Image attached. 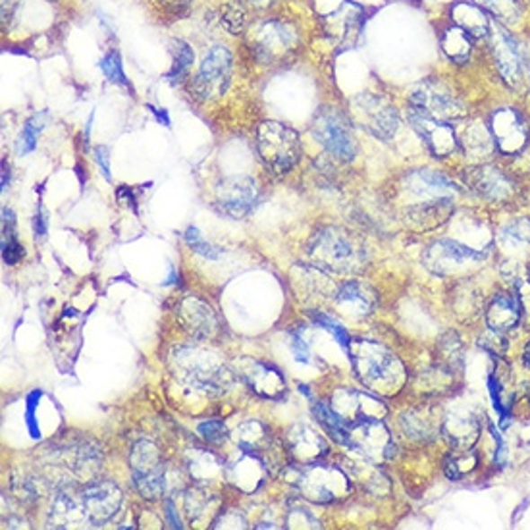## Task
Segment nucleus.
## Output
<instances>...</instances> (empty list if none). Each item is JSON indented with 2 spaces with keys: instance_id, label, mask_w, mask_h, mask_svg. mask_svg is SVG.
Masks as SVG:
<instances>
[{
  "instance_id": "a18cd8bd",
  "label": "nucleus",
  "mask_w": 530,
  "mask_h": 530,
  "mask_svg": "<svg viewBox=\"0 0 530 530\" xmlns=\"http://www.w3.org/2000/svg\"><path fill=\"white\" fill-rule=\"evenodd\" d=\"M147 109H149V110H151L155 116H156V120H158V122H163L166 128L170 126V116H168V112H166L164 109H163V110H158V109H155L153 104H149Z\"/></svg>"
},
{
  "instance_id": "6ab92c4d",
  "label": "nucleus",
  "mask_w": 530,
  "mask_h": 530,
  "mask_svg": "<svg viewBox=\"0 0 530 530\" xmlns=\"http://www.w3.org/2000/svg\"><path fill=\"white\" fill-rule=\"evenodd\" d=\"M521 299L513 294H496L486 307V322L492 332L506 334L521 321Z\"/></svg>"
},
{
  "instance_id": "c756f323",
  "label": "nucleus",
  "mask_w": 530,
  "mask_h": 530,
  "mask_svg": "<svg viewBox=\"0 0 530 530\" xmlns=\"http://www.w3.org/2000/svg\"><path fill=\"white\" fill-rule=\"evenodd\" d=\"M99 66H101L102 74L106 75V79H109L110 84L126 87V89H131V84H129V79L124 74L122 58H120V55H118V50H109V52H106V55L101 58Z\"/></svg>"
},
{
  "instance_id": "3c124183",
  "label": "nucleus",
  "mask_w": 530,
  "mask_h": 530,
  "mask_svg": "<svg viewBox=\"0 0 530 530\" xmlns=\"http://www.w3.org/2000/svg\"><path fill=\"white\" fill-rule=\"evenodd\" d=\"M528 62H530V52H528Z\"/></svg>"
},
{
  "instance_id": "37998d69",
  "label": "nucleus",
  "mask_w": 530,
  "mask_h": 530,
  "mask_svg": "<svg viewBox=\"0 0 530 530\" xmlns=\"http://www.w3.org/2000/svg\"><path fill=\"white\" fill-rule=\"evenodd\" d=\"M33 230H35V237H43L47 234V212H45L43 205L37 207L35 220H33Z\"/></svg>"
},
{
  "instance_id": "b1692460",
  "label": "nucleus",
  "mask_w": 530,
  "mask_h": 530,
  "mask_svg": "<svg viewBox=\"0 0 530 530\" xmlns=\"http://www.w3.org/2000/svg\"><path fill=\"white\" fill-rule=\"evenodd\" d=\"M452 23L465 30L473 39H482L490 35V28H492V23H490L486 16V10L473 3V0H469V3L467 0H459L457 4H454Z\"/></svg>"
},
{
  "instance_id": "1a4fd4ad",
  "label": "nucleus",
  "mask_w": 530,
  "mask_h": 530,
  "mask_svg": "<svg viewBox=\"0 0 530 530\" xmlns=\"http://www.w3.org/2000/svg\"><path fill=\"white\" fill-rule=\"evenodd\" d=\"M234 58L226 45H215L201 62L195 79H193V93L197 99L212 101L222 97L226 93L232 82Z\"/></svg>"
},
{
  "instance_id": "7ed1b4c3",
  "label": "nucleus",
  "mask_w": 530,
  "mask_h": 530,
  "mask_svg": "<svg viewBox=\"0 0 530 530\" xmlns=\"http://www.w3.org/2000/svg\"><path fill=\"white\" fill-rule=\"evenodd\" d=\"M353 367L357 370V376L367 386H388L393 380H402L403 368L395 355L384 348L378 341L370 340H351V346L348 349Z\"/></svg>"
},
{
  "instance_id": "a211bd4d",
  "label": "nucleus",
  "mask_w": 530,
  "mask_h": 530,
  "mask_svg": "<svg viewBox=\"0 0 530 530\" xmlns=\"http://www.w3.org/2000/svg\"><path fill=\"white\" fill-rule=\"evenodd\" d=\"M471 188L488 201L501 203L513 197V181L496 166H479L471 172Z\"/></svg>"
},
{
  "instance_id": "58836bf2",
  "label": "nucleus",
  "mask_w": 530,
  "mask_h": 530,
  "mask_svg": "<svg viewBox=\"0 0 530 530\" xmlns=\"http://www.w3.org/2000/svg\"><path fill=\"white\" fill-rule=\"evenodd\" d=\"M403 427L411 436H419V438H430L434 432L430 427L428 417H420V415H405L403 417Z\"/></svg>"
},
{
  "instance_id": "dca6fc26",
  "label": "nucleus",
  "mask_w": 530,
  "mask_h": 530,
  "mask_svg": "<svg viewBox=\"0 0 530 530\" xmlns=\"http://www.w3.org/2000/svg\"><path fill=\"white\" fill-rule=\"evenodd\" d=\"M486 259L484 251H476L473 247L463 245L454 240H438L434 242L427 253H424V264L440 276L452 274L455 269L465 267V264H474Z\"/></svg>"
},
{
  "instance_id": "9d476101",
  "label": "nucleus",
  "mask_w": 530,
  "mask_h": 530,
  "mask_svg": "<svg viewBox=\"0 0 530 530\" xmlns=\"http://www.w3.org/2000/svg\"><path fill=\"white\" fill-rule=\"evenodd\" d=\"M134 482L143 498L155 499L164 492V463L155 444L143 440L136 444L129 455Z\"/></svg>"
},
{
  "instance_id": "c9c22d12",
  "label": "nucleus",
  "mask_w": 530,
  "mask_h": 530,
  "mask_svg": "<svg viewBox=\"0 0 530 530\" xmlns=\"http://www.w3.org/2000/svg\"><path fill=\"white\" fill-rule=\"evenodd\" d=\"M222 23H224V28H226L234 35L242 33L245 30V23H247L245 12L235 4H226L222 8Z\"/></svg>"
},
{
  "instance_id": "412c9836",
  "label": "nucleus",
  "mask_w": 530,
  "mask_h": 530,
  "mask_svg": "<svg viewBox=\"0 0 530 530\" xmlns=\"http://www.w3.org/2000/svg\"><path fill=\"white\" fill-rule=\"evenodd\" d=\"M180 321L188 332L197 340H207L216 328L215 313L207 303L188 297L180 307Z\"/></svg>"
},
{
  "instance_id": "393cba45",
  "label": "nucleus",
  "mask_w": 530,
  "mask_h": 530,
  "mask_svg": "<svg viewBox=\"0 0 530 530\" xmlns=\"http://www.w3.org/2000/svg\"><path fill=\"white\" fill-rule=\"evenodd\" d=\"M87 519L85 509H84V501H82V494L74 496L70 492H58L55 501H52V508H50V526H57V528H66V526H72L77 525Z\"/></svg>"
},
{
  "instance_id": "473e14b6",
  "label": "nucleus",
  "mask_w": 530,
  "mask_h": 530,
  "mask_svg": "<svg viewBox=\"0 0 530 530\" xmlns=\"http://www.w3.org/2000/svg\"><path fill=\"white\" fill-rule=\"evenodd\" d=\"M476 467V455L471 452H457L446 461V473L452 481H461L463 476Z\"/></svg>"
},
{
  "instance_id": "bb28decb",
  "label": "nucleus",
  "mask_w": 530,
  "mask_h": 530,
  "mask_svg": "<svg viewBox=\"0 0 530 530\" xmlns=\"http://www.w3.org/2000/svg\"><path fill=\"white\" fill-rule=\"evenodd\" d=\"M314 415L318 419V422L322 424V427L328 430V434L332 436V438L343 446H349V427L348 422L340 417L338 411L332 405H326L322 402H318L313 405Z\"/></svg>"
},
{
  "instance_id": "f257e3e1",
  "label": "nucleus",
  "mask_w": 530,
  "mask_h": 530,
  "mask_svg": "<svg viewBox=\"0 0 530 530\" xmlns=\"http://www.w3.org/2000/svg\"><path fill=\"white\" fill-rule=\"evenodd\" d=\"M313 264L332 272H355L365 264V249L338 228L318 230L309 242Z\"/></svg>"
},
{
  "instance_id": "49530a36",
  "label": "nucleus",
  "mask_w": 530,
  "mask_h": 530,
  "mask_svg": "<svg viewBox=\"0 0 530 530\" xmlns=\"http://www.w3.org/2000/svg\"><path fill=\"white\" fill-rule=\"evenodd\" d=\"M272 3H274V0H245V4H249L251 8H255V10L269 8Z\"/></svg>"
},
{
  "instance_id": "72a5a7b5",
  "label": "nucleus",
  "mask_w": 530,
  "mask_h": 530,
  "mask_svg": "<svg viewBox=\"0 0 530 530\" xmlns=\"http://www.w3.org/2000/svg\"><path fill=\"white\" fill-rule=\"evenodd\" d=\"M185 242H188V245L195 251L197 255H201L208 261H218L220 259V249L210 245L208 242H205V237L201 235V232H199L195 226L185 230Z\"/></svg>"
},
{
  "instance_id": "0eeeda50",
  "label": "nucleus",
  "mask_w": 530,
  "mask_h": 530,
  "mask_svg": "<svg viewBox=\"0 0 530 530\" xmlns=\"http://www.w3.org/2000/svg\"><path fill=\"white\" fill-rule=\"evenodd\" d=\"M490 41H492L494 60L498 64V70L509 87L523 89L530 84V62L528 52L517 43V39L503 30L501 25H492L490 28Z\"/></svg>"
},
{
  "instance_id": "aec40b11",
  "label": "nucleus",
  "mask_w": 530,
  "mask_h": 530,
  "mask_svg": "<svg viewBox=\"0 0 530 530\" xmlns=\"http://www.w3.org/2000/svg\"><path fill=\"white\" fill-rule=\"evenodd\" d=\"M243 376L251 390H255L262 397H269V400H278L286 390L284 375L269 363L253 361L249 368H243Z\"/></svg>"
},
{
  "instance_id": "f03ea898",
  "label": "nucleus",
  "mask_w": 530,
  "mask_h": 530,
  "mask_svg": "<svg viewBox=\"0 0 530 530\" xmlns=\"http://www.w3.org/2000/svg\"><path fill=\"white\" fill-rule=\"evenodd\" d=\"M176 375L191 388L207 393H220L234 384L232 373L215 355L197 349H178L174 353Z\"/></svg>"
},
{
  "instance_id": "f704fd0d",
  "label": "nucleus",
  "mask_w": 530,
  "mask_h": 530,
  "mask_svg": "<svg viewBox=\"0 0 530 530\" xmlns=\"http://www.w3.org/2000/svg\"><path fill=\"white\" fill-rule=\"evenodd\" d=\"M313 321H314V324H318V326H322L324 330H328V332L336 338V341L340 343V346H341L343 349H346V351L349 349V346H351V338H349V334H348V330L343 328L340 322H336L332 316H328V314H324V313H314V314H313Z\"/></svg>"
},
{
  "instance_id": "4468645a",
  "label": "nucleus",
  "mask_w": 530,
  "mask_h": 530,
  "mask_svg": "<svg viewBox=\"0 0 530 530\" xmlns=\"http://www.w3.org/2000/svg\"><path fill=\"white\" fill-rule=\"evenodd\" d=\"M259 201V188L253 178L234 176L216 188V207L230 218H245Z\"/></svg>"
},
{
  "instance_id": "cd10ccee",
  "label": "nucleus",
  "mask_w": 530,
  "mask_h": 530,
  "mask_svg": "<svg viewBox=\"0 0 530 530\" xmlns=\"http://www.w3.org/2000/svg\"><path fill=\"white\" fill-rule=\"evenodd\" d=\"M172 50H174V60H172V68L166 74V77L172 79V82H178V79L188 75L190 68L193 66L195 55H193V49L185 41H180V39H176V41L172 43Z\"/></svg>"
},
{
  "instance_id": "ea45409f",
  "label": "nucleus",
  "mask_w": 530,
  "mask_h": 530,
  "mask_svg": "<svg viewBox=\"0 0 530 530\" xmlns=\"http://www.w3.org/2000/svg\"><path fill=\"white\" fill-rule=\"evenodd\" d=\"M473 3H476L479 6H482L484 10L492 12L494 16H508L509 10H517V3L515 0H473Z\"/></svg>"
},
{
  "instance_id": "c85d7f7f",
  "label": "nucleus",
  "mask_w": 530,
  "mask_h": 530,
  "mask_svg": "<svg viewBox=\"0 0 530 530\" xmlns=\"http://www.w3.org/2000/svg\"><path fill=\"white\" fill-rule=\"evenodd\" d=\"M501 242L509 249H525L530 245V220L528 218H517L509 222L506 228L499 234Z\"/></svg>"
},
{
  "instance_id": "de8ad7c7",
  "label": "nucleus",
  "mask_w": 530,
  "mask_h": 530,
  "mask_svg": "<svg viewBox=\"0 0 530 530\" xmlns=\"http://www.w3.org/2000/svg\"><path fill=\"white\" fill-rule=\"evenodd\" d=\"M8 183H10V168L6 163H3V191H6Z\"/></svg>"
},
{
  "instance_id": "a878e982",
  "label": "nucleus",
  "mask_w": 530,
  "mask_h": 530,
  "mask_svg": "<svg viewBox=\"0 0 530 530\" xmlns=\"http://www.w3.org/2000/svg\"><path fill=\"white\" fill-rule=\"evenodd\" d=\"M442 50L447 55L449 60H454L455 64H465L471 60L473 49H474V39L465 31L461 30L459 25L452 23L442 31L440 37Z\"/></svg>"
},
{
  "instance_id": "ddd939ff",
  "label": "nucleus",
  "mask_w": 530,
  "mask_h": 530,
  "mask_svg": "<svg viewBox=\"0 0 530 530\" xmlns=\"http://www.w3.org/2000/svg\"><path fill=\"white\" fill-rule=\"evenodd\" d=\"M409 122L419 134V137L427 145L428 151L434 156H452L459 151V139L455 129L449 126V122L432 118L427 112H422L415 106H409Z\"/></svg>"
},
{
  "instance_id": "2eb2a0df",
  "label": "nucleus",
  "mask_w": 530,
  "mask_h": 530,
  "mask_svg": "<svg viewBox=\"0 0 530 530\" xmlns=\"http://www.w3.org/2000/svg\"><path fill=\"white\" fill-rule=\"evenodd\" d=\"M402 188L411 199V205L440 201V199H455L457 188L455 183L444 174L430 168L413 170L405 176Z\"/></svg>"
},
{
  "instance_id": "8fccbe9b",
  "label": "nucleus",
  "mask_w": 530,
  "mask_h": 530,
  "mask_svg": "<svg viewBox=\"0 0 530 530\" xmlns=\"http://www.w3.org/2000/svg\"><path fill=\"white\" fill-rule=\"evenodd\" d=\"M299 390L305 393V395H311V392H309V388L305 386V384H299Z\"/></svg>"
},
{
  "instance_id": "6e6552de",
  "label": "nucleus",
  "mask_w": 530,
  "mask_h": 530,
  "mask_svg": "<svg viewBox=\"0 0 530 530\" xmlns=\"http://www.w3.org/2000/svg\"><path fill=\"white\" fill-rule=\"evenodd\" d=\"M409 106H415V109L444 122L461 120V118L469 114L467 104L461 101L457 93H454L446 84L436 82V79L422 82L411 93Z\"/></svg>"
},
{
  "instance_id": "c03bdc74",
  "label": "nucleus",
  "mask_w": 530,
  "mask_h": 530,
  "mask_svg": "<svg viewBox=\"0 0 530 530\" xmlns=\"http://www.w3.org/2000/svg\"><path fill=\"white\" fill-rule=\"evenodd\" d=\"M166 515H168V519H170V526L181 528V523H180V519H178V515L174 513V506H172V501L166 503Z\"/></svg>"
},
{
  "instance_id": "09e8293b",
  "label": "nucleus",
  "mask_w": 530,
  "mask_h": 530,
  "mask_svg": "<svg viewBox=\"0 0 530 530\" xmlns=\"http://www.w3.org/2000/svg\"><path fill=\"white\" fill-rule=\"evenodd\" d=\"M523 363H525V367L530 370V341L526 343V348H525V353H523Z\"/></svg>"
},
{
  "instance_id": "423d86ee",
  "label": "nucleus",
  "mask_w": 530,
  "mask_h": 530,
  "mask_svg": "<svg viewBox=\"0 0 530 530\" xmlns=\"http://www.w3.org/2000/svg\"><path fill=\"white\" fill-rule=\"evenodd\" d=\"M311 134L322 145L324 151L338 161L349 163L359 153V145L346 118L332 109H324L314 116Z\"/></svg>"
},
{
  "instance_id": "5701e85b",
  "label": "nucleus",
  "mask_w": 530,
  "mask_h": 530,
  "mask_svg": "<svg viewBox=\"0 0 530 530\" xmlns=\"http://www.w3.org/2000/svg\"><path fill=\"white\" fill-rule=\"evenodd\" d=\"M336 301L351 316H367L375 311L376 305L375 291L361 282L341 284L336 294Z\"/></svg>"
},
{
  "instance_id": "4be33fe9",
  "label": "nucleus",
  "mask_w": 530,
  "mask_h": 530,
  "mask_svg": "<svg viewBox=\"0 0 530 530\" xmlns=\"http://www.w3.org/2000/svg\"><path fill=\"white\" fill-rule=\"evenodd\" d=\"M454 210V199H440V201L409 205L405 208V216L409 226L415 230H432L446 222Z\"/></svg>"
},
{
  "instance_id": "f8f14e48",
  "label": "nucleus",
  "mask_w": 530,
  "mask_h": 530,
  "mask_svg": "<svg viewBox=\"0 0 530 530\" xmlns=\"http://www.w3.org/2000/svg\"><path fill=\"white\" fill-rule=\"evenodd\" d=\"M490 131H492L494 145L501 155L515 156L528 145L530 128L526 118L513 106H501L492 114Z\"/></svg>"
},
{
  "instance_id": "39448f33",
  "label": "nucleus",
  "mask_w": 530,
  "mask_h": 530,
  "mask_svg": "<svg viewBox=\"0 0 530 530\" xmlns=\"http://www.w3.org/2000/svg\"><path fill=\"white\" fill-rule=\"evenodd\" d=\"M353 120L367 129L370 136L390 141L400 128V114L395 106L378 93H361L351 101Z\"/></svg>"
},
{
  "instance_id": "79ce46f5",
  "label": "nucleus",
  "mask_w": 530,
  "mask_h": 530,
  "mask_svg": "<svg viewBox=\"0 0 530 530\" xmlns=\"http://www.w3.org/2000/svg\"><path fill=\"white\" fill-rule=\"evenodd\" d=\"M291 353H294L296 361H299V363H309L311 361L307 343H305V340L299 334H296L294 338H291Z\"/></svg>"
},
{
  "instance_id": "4c0bfd02",
  "label": "nucleus",
  "mask_w": 530,
  "mask_h": 530,
  "mask_svg": "<svg viewBox=\"0 0 530 530\" xmlns=\"http://www.w3.org/2000/svg\"><path fill=\"white\" fill-rule=\"evenodd\" d=\"M197 432L201 434L203 440H207L210 444H220V442L226 440V436H228L226 427H224L220 420H205V422L199 424Z\"/></svg>"
},
{
  "instance_id": "2f4dec72",
  "label": "nucleus",
  "mask_w": 530,
  "mask_h": 530,
  "mask_svg": "<svg viewBox=\"0 0 530 530\" xmlns=\"http://www.w3.org/2000/svg\"><path fill=\"white\" fill-rule=\"evenodd\" d=\"M494 147L492 131H488L482 126H471L467 131V149L474 153V156H482L484 153H490ZM486 156V155H484Z\"/></svg>"
},
{
  "instance_id": "a19ab883",
  "label": "nucleus",
  "mask_w": 530,
  "mask_h": 530,
  "mask_svg": "<svg viewBox=\"0 0 530 530\" xmlns=\"http://www.w3.org/2000/svg\"><path fill=\"white\" fill-rule=\"evenodd\" d=\"M95 161L101 166L102 176L110 181V151H109V147H104V145L95 147Z\"/></svg>"
},
{
  "instance_id": "e433bc0d",
  "label": "nucleus",
  "mask_w": 530,
  "mask_h": 530,
  "mask_svg": "<svg viewBox=\"0 0 530 530\" xmlns=\"http://www.w3.org/2000/svg\"><path fill=\"white\" fill-rule=\"evenodd\" d=\"M41 397H43V392L41 390H33L28 395V409H25V424H28V430H30V436H31L33 440L41 438V428H39V422L35 419L37 407H39V400H41Z\"/></svg>"
},
{
  "instance_id": "7c9ffc66",
  "label": "nucleus",
  "mask_w": 530,
  "mask_h": 530,
  "mask_svg": "<svg viewBox=\"0 0 530 530\" xmlns=\"http://www.w3.org/2000/svg\"><path fill=\"white\" fill-rule=\"evenodd\" d=\"M43 118H45V114H37V116L31 118V120H28V124L23 126L20 139H18V145H16V149H18L20 155H28V153L35 151L37 137H39V134H41V129L45 126Z\"/></svg>"
},
{
  "instance_id": "9b49d317",
  "label": "nucleus",
  "mask_w": 530,
  "mask_h": 530,
  "mask_svg": "<svg viewBox=\"0 0 530 530\" xmlns=\"http://www.w3.org/2000/svg\"><path fill=\"white\" fill-rule=\"evenodd\" d=\"M253 47L259 62L280 64L287 62L296 55V50L299 47V37L289 23L272 20L264 23L262 28H259Z\"/></svg>"
},
{
  "instance_id": "f3484780",
  "label": "nucleus",
  "mask_w": 530,
  "mask_h": 530,
  "mask_svg": "<svg viewBox=\"0 0 530 530\" xmlns=\"http://www.w3.org/2000/svg\"><path fill=\"white\" fill-rule=\"evenodd\" d=\"M79 494H82L87 521L97 526L110 521L122 506L120 488L110 481L91 482Z\"/></svg>"
},
{
  "instance_id": "20e7f679",
  "label": "nucleus",
  "mask_w": 530,
  "mask_h": 530,
  "mask_svg": "<svg viewBox=\"0 0 530 530\" xmlns=\"http://www.w3.org/2000/svg\"><path fill=\"white\" fill-rule=\"evenodd\" d=\"M259 155L276 174L294 168L301 158V139L296 129L280 122H262L257 129Z\"/></svg>"
}]
</instances>
